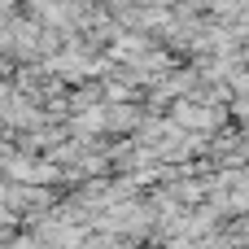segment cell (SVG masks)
Returning <instances> with one entry per match:
<instances>
[{"instance_id":"obj_1","label":"cell","mask_w":249,"mask_h":249,"mask_svg":"<svg viewBox=\"0 0 249 249\" xmlns=\"http://www.w3.org/2000/svg\"><path fill=\"white\" fill-rule=\"evenodd\" d=\"M140 131L144 127V114H140V105L131 101V105H105V131Z\"/></svg>"}]
</instances>
